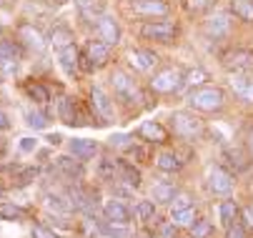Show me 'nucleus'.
<instances>
[{
    "label": "nucleus",
    "instance_id": "nucleus-18",
    "mask_svg": "<svg viewBox=\"0 0 253 238\" xmlns=\"http://www.w3.org/2000/svg\"><path fill=\"white\" fill-rule=\"evenodd\" d=\"M236 95L246 103H253V76L248 73H233V80H231Z\"/></svg>",
    "mask_w": 253,
    "mask_h": 238
},
{
    "label": "nucleus",
    "instance_id": "nucleus-51",
    "mask_svg": "<svg viewBox=\"0 0 253 238\" xmlns=\"http://www.w3.org/2000/svg\"><path fill=\"white\" fill-rule=\"evenodd\" d=\"M0 193H3V191H0Z\"/></svg>",
    "mask_w": 253,
    "mask_h": 238
},
{
    "label": "nucleus",
    "instance_id": "nucleus-46",
    "mask_svg": "<svg viewBox=\"0 0 253 238\" xmlns=\"http://www.w3.org/2000/svg\"><path fill=\"white\" fill-rule=\"evenodd\" d=\"M243 221H246L248 228H253V206H248V208L243 211Z\"/></svg>",
    "mask_w": 253,
    "mask_h": 238
},
{
    "label": "nucleus",
    "instance_id": "nucleus-26",
    "mask_svg": "<svg viewBox=\"0 0 253 238\" xmlns=\"http://www.w3.org/2000/svg\"><path fill=\"white\" fill-rule=\"evenodd\" d=\"M231 13L243 23H253V0H231Z\"/></svg>",
    "mask_w": 253,
    "mask_h": 238
},
{
    "label": "nucleus",
    "instance_id": "nucleus-39",
    "mask_svg": "<svg viewBox=\"0 0 253 238\" xmlns=\"http://www.w3.org/2000/svg\"><path fill=\"white\" fill-rule=\"evenodd\" d=\"M48 208L50 211H55V213H65V211H70V203H65L60 196H48Z\"/></svg>",
    "mask_w": 253,
    "mask_h": 238
},
{
    "label": "nucleus",
    "instance_id": "nucleus-8",
    "mask_svg": "<svg viewBox=\"0 0 253 238\" xmlns=\"http://www.w3.org/2000/svg\"><path fill=\"white\" fill-rule=\"evenodd\" d=\"M18 38L25 48L35 50V53H43L45 50V38H43V33L35 28L33 23H20L18 25Z\"/></svg>",
    "mask_w": 253,
    "mask_h": 238
},
{
    "label": "nucleus",
    "instance_id": "nucleus-33",
    "mask_svg": "<svg viewBox=\"0 0 253 238\" xmlns=\"http://www.w3.org/2000/svg\"><path fill=\"white\" fill-rule=\"evenodd\" d=\"M208 80V73L203 71V68H193V71H188L186 76H183V85H188V88H198V85H203Z\"/></svg>",
    "mask_w": 253,
    "mask_h": 238
},
{
    "label": "nucleus",
    "instance_id": "nucleus-16",
    "mask_svg": "<svg viewBox=\"0 0 253 238\" xmlns=\"http://www.w3.org/2000/svg\"><path fill=\"white\" fill-rule=\"evenodd\" d=\"M138 133H140V138L148 141V143H166L168 141V130L156 120H146L138 128Z\"/></svg>",
    "mask_w": 253,
    "mask_h": 238
},
{
    "label": "nucleus",
    "instance_id": "nucleus-21",
    "mask_svg": "<svg viewBox=\"0 0 253 238\" xmlns=\"http://www.w3.org/2000/svg\"><path fill=\"white\" fill-rule=\"evenodd\" d=\"M156 63H158V55L153 50H133L130 53V65L135 71H151V68H156Z\"/></svg>",
    "mask_w": 253,
    "mask_h": 238
},
{
    "label": "nucleus",
    "instance_id": "nucleus-12",
    "mask_svg": "<svg viewBox=\"0 0 253 238\" xmlns=\"http://www.w3.org/2000/svg\"><path fill=\"white\" fill-rule=\"evenodd\" d=\"M90 106H93L95 116L103 118V123H111V120H113V103H111V98H108L100 88H93V93H90Z\"/></svg>",
    "mask_w": 253,
    "mask_h": 238
},
{
    "label": "nucleus",
    "instance_id": "nucleus-5",
    "mask_svg": "<svg viewBox=\"0 0 253 238\" xmlns=\"http://www.w3.org/2000/svg\"><path fill=\"white\" fill-rule=\"evenodd\" d=\"M223 68L231 73H251L253 71V50L233 48L223 55Z\"/></svg>",
    "mask_w": 253,
    "mask_h": 238
},
{
    "label": "nucleus",
    "instance_id": "nucleus-24",
    "mask_svg": "<svg viewBox=\"0 0 253 238\" xmlns=\"http://www.w3.org/2000/svg\"><path fill=\"white\" fill-rule=\"evenodd\" d=\"M118 178H121L123 183L133 186V188L140 186V171H135V165H130V163H126V160H118Z\"/></svg>",
    "mask_w": 253,
    "mask_h": 238
},
{
    "label": "nucleus",
    "instance_id": "nucleus-45",
    "mask_svg": "<svg viewBox=\"0 0 253 238\" xmlns=\"http://www.w3.org/2000/svg\"><path fill=\"white\" fill-rule=\"evenodd\" d=\"M35 146H38V141H33V138H23L20 151H23V153H30V151H35Z\"/></svg>",
    "mask_w": 253,
    "mask_h": 238
},
{
    "label": "nucleus",
    "instance_id": "nucleus-17",
    "mask_svg": "<svg viewBox=\"0 0 253 238\" xmlns=\"http://www.w3.org/2000/svg\"><path fill=\"white\" fill-rule=\"evenodd\" d=\"M58 116L65 125H81L83 123V116L78 111V103L73 98H63L60 100V108H58Z\"/></svg>",
    "mask_w": 253,
    "mask_h": 238
},
{
    "label": "nucleus",
    "instance_id": "nucleus-48",
    "mask_svg": "<svg viewBox=\"0 0 253 238\" xmlns=\"http://www.w3.org/2000/svg\"><path fill=\"white\" fill-rule=\"evenodd\" d=\"M45 141H48V143H53V146H58V143H60V135H48Z\"/></svg>",
    "mask_w": 253,
    "mask_h": 238
},
{
    "label": "nucleus",
    "instance_id": "nucleus-14",
    "mask_svg": "<svg viewBox=\"0 0 253 238\" xmlns=\"http://www.w3.org/2000/svg\"><path fill=\"white\" fill-rule=\"evenodd\" d=\"M78 48H76V43H70V45H65V48H60L58 50V63H60V68L65 71V76H76L81 68H78Z\"/></svg>",
    "mask_w": 253,
    "mask_h": 238
},
{
    "label": "nucleus",
    "instance_id": "nucleus-9",
    "mask_svg": "<svg viewBox=\"0 0 253 238\" xmlns=\"http://www.w3.org/2000/svg\"><path fill=\"white\" fill-rule=\"evenodd\" d=\"M98 33H100V40L108 45V48H113L121 43V25L113 15H100L98 18Z\"/></svg>",
    "mask_w": 253,
    "mask_h": 238
},
{
    "label": "nucleus",
    "instance_id": "nucleus-31",
    "mask_svg": "<svg viewBox=\"0 0 253 238\" xmlns=\"http://www.w3.org/2000/svg\"><path fill=\"white\" fill-rule=\"evenodd\" d=\"M18 58H20V45H18V43L0 40V60H5V63H18Z\"/></svg>",
    "mask_w": 253,
    "mask_h": 238
},
{
    "label": "nucleus",
    "instance_id": "nucleus-40",
    "mask_svg": "<svg viewBox=\"0 0 253 238\" xmlns=\"http://www.w3.org/2000/svg\"><path fill=\"white\" fill-rule=\"evenodd\" d=\"M30 233H33V238H60L55 231H50V228H48V226H43V223H35Z\"/></svg>",
    "mask_w": 253,
    "mask_h": 238
},
{
    "label": "nucleus",
    "instance_id": "nucleus-20",
    "mask_svg": "<svg viewBox=\"0 0 253 238\" xmlns=\"http://www.w3.org/2000/svg\"><path fill=\"white\" fill-rule=\"evenodd\" d=\"M76 8L81 18H85L88 23H98V18L103 15V0H76Z\"/></svg>",
    "mask_w": 253,
    "mask_h": 238
},
{
    "label": "nucleus",
    "instance_id": "nucleus-10",
    "mask_svg": "<svg viewBox=\"0 0 253 238\" xmlns=\"http://www.w3.org/2000/svg\"><path fill=\"white\" fill-rule=\"evenodd\" d=\"M130 8H133L135 15H143V18L168 15V3H166V0H133Z\"/></svg>",
    "mask_w": 253,
    "mask_h": 238
},
{
    "label": "nucleus",
    "instance_id": "nucleus-32",
    "mask_svg": "<svg viewBox=\"0 0 253 238\" xmlns=\"http://www.w3.org/2000/svg\"><path fill=\"white\" fill-rule=\"evenodd\" d=\"M25 211L20 206H15V203H0V218L3 221H23Z\"/></svg>",
    "mask_w": 253,
    "mask_h": 238
},
{
    "label": "nucleus",
    "instance_id": "nucleus-11",
    "mask_svg": "<svg viewBox=\"0 0 253 238\" xmlns=\"http://www.w3.org/2000/svg\"><path fill=\"white\" fill-rule=\"evenodd\" d=\"M231 33V18L226 13H215L206 20V36L213 38V40H221Z\"/></svg>",
    "mask_w": 253,
    "mask_h": 238
},
{
    "label": "nucleus",
    "instance_id": "nucleus-35",
    "mask_svg": "<svg viewBox=\"0 0 253 238\" xmlns=\"http://www.w3.org/2000/svg\"><path fill=\"white\" fill-rule=\"evenodd\" d=\"M213 3H215V0H183V8H186L191 15H201V13L211 10Z\"/></svg>",
    "mask_w": 253,
    "mask_h": 238
},
{
    "label": "nucleus",
    "instance_id": "nucleus-30",
    "mask_svg": "<svg viewBox=\"0 0 253 238\" xmlns=\"http://www.w3.org/2000/svg\"><path fill=\"white\" fill-rule=\"evenodd\" d=\"M50 38H53L50 43H53L55 50H60V48H65V45H70V43L76 40V38H73V33H70L68 28H63V25H58V28L53 30V36H50Z\"/></svg>",
    "mask_w": 253,
    "mask_h": 238
},
{
    "label": "nucleus",
    "instance_id": "nucleus-25",
    "mask_svg": "<svg viewBox=\"0 0 253 238\" xmlns=\"http://www.w3.org/2000/svg\"><path fill=\"white\" fill-rule=\"evenodd\" d=\"M135 216L140 223H146V226H153L158 223V216H156V203L151 200H140L138 206H135Z\"/></svg>",
    "mask_w": 253,
    "mask_h": 238
},
{
    "label": "nucleus",
    "instance_id": "nucleus-52",
    "mask_svg": "<svg viewBox=\"0 0 253 238\" xmlns=\"http://www.w3.org/2000/svg\"><path fill=\"white\" fill-rule=\"evenodd\" d=\"M0 83H3V80H0Z\"/></svg>",
    "mask_w": 253,
    "mask_h": 238
},
{
    "label": "nucleus",
    "instance_id": "nucleus-47",
    "mask_svg": "<svg viewBox=\"0 0 253 238\" xmlns=\"http://www.w3.org/2000/svg\"><path fill=\"white\" fill-rule=\"evenodd\" d=\"M8 128H10V118L0 111V130H8Z\"/></svg>",
    "mask_w": 253,
    "mask_h": 238
},
{
    "label": "nucleus",
    "instance_id": "nucleus-43",
    "mask_svg": "<svg viewBox=\"0 0 253 238\" xmlns=\"http://www.w3.org/2000/svg\"><path fill=\"white\" fill-rule=\"evenodd\" d=\"M128 135H113V138L111 141H108V146H111V148H123V146H128Z\"/></svg>",
    "mask_w": 253,
    "mask_h": 238
},
{
    "label": "nucleus",
    "instance_id": "nucleus-29",
    "mask_svg": "<svg viewBox=\"0 0 253 238\" xmlns=\"http://www.w3.org/2000/svg\"><path fill=\"white\" fill-rule=\"evenodd\" d=\"M25 93H28V98L33 100V103H48V100H50L48 88L41 85V83H28L25 85Z\"/></svg>",
    "mask_w": 253,
    "mask_h": 238
},
{
    "label": "nucleus",
    "instance_id": "nucleus-28",
    "mask_svg": "<svg viewBox=\"0 0 253 238\" xmlns=\"http://www.w3.org/2000/svg\"><path fill=\"white\" fill-rule=\"evenodd\" d=\"M175 186L173 183H156L153 186V198H156V203H170L173 198H175Z\"/></svg>",
    "mask_w": 253,
    "mask_h": 238
},
{
    "label": "nucleus",
    "instance_id": "nucleus-37",
    "mask_svg": "<svg viewBox=\"0 0 253 238\" xmlns=\"http://www.w3.org/2000/svg\"><path fill=\"white\" fill-rule=\"evenodd\" d=\"M100 231L111 238H126L128 236V226H121V223H113V221H105L100 226Z\"/></svg>",
    "mask_w": 253,
    "mask_h": 238
},
{
    "label": "nucleus",
    "instance_id": "nucleus-27",
    "mask_svg": "<svg viewBox=\"0 0 253 238\" xmlns=\"http://www.w3.org/2000/svg\"><path fill=\"white\" fill-rule=\"evenodd\" d=\"M196 218H198L196 208H193V206H188V208L173 211V221H170V223H173V226H178V228H191Z\"/></svg>",
    "mask_w": 253,
    "mask_h": 238
},
{
    "label": "nucleus",
    "instance_id": "nucleus-4",
    "mask_svg": "<svg viewBox=\"0 0 253 238\" xmlns=\"http://www.w3.org/2000/svg\"><path fill=\"white\" fill-rule=\"evenodd\" d=\"M175 33L178 28L168 20H151L140 28V36L146 38V40H158V43H170L175 38Z\"/></svg>",
    "mask_w": 253,
    "mask_h": 238
},
{
    "label": "nucleus",
    "instance_id": "nucleus-19",
    "mask_svg": "<svg viewBox=\"0 0 253 238\" xmlns=\"http://www.w3.org/2000/svg\"><path fill=\"white\" fill-rule=\"evenodd\" d=\"M85 55L90 58V63L95 68H100V65H105L108 60H111V48H108L103 40H90L85 45Z\"/></svg>",
    "mask_w": 253,
    "mask_h": 238
},
{
    "label": "nucleus",
    "instance_id": "nucleus-22",
    "mask_svg": "<svg viewBox=\"0 0 253 238\" xmlns=\"http://www.w3.org/2000/svg\"><path fill=\"white\" fill-rule=\"evenodd\" d=\"M156 165L161 168V171H166V173H175V171L183 168V160H180L173 151H163V153L156 156Z\"/></svg>",
    "mask_w": 253,
    "mask_h": 238
},
{
    "label": "nucleus",
    "instance_id": "nucleus-36",
    "mask_svg": "<svg viewBox=\"0 0 253 238\" xmlns=\"http://www.w3.org/2000/svg\"><path fill=\"white\" fill-rule=\"evenodd\" d=\"M25 123L30 128H35V130H43V128H48V116L41 113V111H28L25 113Z\"/></svg>",
    "mask_w": 253,
    "mask_h": 238
},
{
    "label": "nucleus",
    "instance_id": "nucleus-50",
    "mask_svg": "<svg viewBox=\"0 0 253 238\" xmlns=\"http://www.w3.org/2000/svg\"><path fill=\"white\" fill-rule=\"evenodd\" d=\"M55 3H58V5H65V3H68V0H55Z\"/></svg>",
    "mask_w": 253,
    "mask_h": 238
},
{
    "label": "nucleus",
    "instance_id": "nucleus-41",
    "mask_svg": "<svg viewBox=\"0 0 253 238\" xmlns=\"http://www.w3.org/2000/svg\"><path fill=\"white\" fill-rule=\"evenodd\" d=\"M191 200H193V198H191L188 193H175V198L170 200V208H173V211H180V208H188V206H191Z\"/></svg>",
    "mask_w": 253,
    "mask_h": 238
},
{
    "label": "nucleus",
    "instance_id": "nucleus-42",
    "mask_svg": "<svg viewBox=\"0 0 253 238\" xmlns=\"http://www.w3.org/2000/svg\"><path fill=\"white\" fill-rule=\"evenodd\" d=\"M226 238H248V236H246V228H243L241 223H233V226H228Z\"/></svg>",
    "mask_w": 253,
    "mask_h": 238
},
{
    "label": "nucleus",
    "instance_id": "nucleus-23",
    "mask_svg": "<svg viewBox=\"0 0 253 238\" xmlns=\"http://www.w3.org/2000/svg\"><path fill=\"white\" fill-rule=\"evenodd\" d=\"M218 216H221V223L228 228V226H233L236 223V218H238V203L236 200H231V198H226V200H221L218 203Z\"/></svg>",
    "mask_w": 253,
    "mask_h": 238
},
{
    "label": "nucleus",
    "instance_id": "nucleus-34",
    "mask_svg": "<svg viewBox=\"0 0 253 238\" xmlns=\"http://www.w3.org/2000/svg\"><path fill=\"white\" fill-rule=\"evenodd\" d=\"M58 165L63 168V171H65L70 178H81V176H83V165H81V163H76L73 158H68V156L58 158Z\"/></svg>",
    "mask_w": 253,
    "mask_h": 238
},
{
    "label": "nucleus",
    "instance_id": "nucleus-13",
    "mask_svg": "<svg viewBox=\"0 0 253 238\" xmlns=\"http://www.w3.org/2000/svg\"><path fill=\"white\" fill-rule=\"evenodd\" d=\"M103 216L105 221H113V223H121V226H128L130 223V211L123 206V200H105L103 206Z\"/></svg>",
    "mask_w": 253,
    "mask_h": 238
},
{
    "label": "nucleus",
    "instance_id": "nucleus-6",
    "mask_svg": "<svg viewBox=\"0 0 253 238\" xmlns=\"http://www.w3.org/2000/svg\"><path fill=\"white\" fill-rule=\"evenodd\" d=\"M111 85H113L116 95H118L121 100H126V103H135V100H140V90H138L135 80H133L128 73L116 71L113 78H111Z\"/></svg>",
    "mask_w": 253,
    "mask_h": 238
},
{
    "label": "nucleus",
    "instance_id": "nucleus-7",
    "mask_svg": "<svg viewBox=\"0 0 253 238\" xmlns=\"http://www.w3.org/2000/svg\"><path fill=\"white\" fill-rule=\"evenodd\" d=\"M208 188H211V193H213V196L228 198V196H231V191H233V176L226 171V168L215 165L213 171H211V176H208Z\"/></svg>",
    "mask_w": 253,
    "mask_h": 238
},
{
    "label": "nucleus",
    "instance_id": "nucleus-1",
    "mask_svg": "<svg viewBox=\"0 0 253 238\" xmlns=\"http://www.w3.org/2000/svg\"><path fill=\"white\" fill-rule=\"evenodd\" d=\"M188 106L201 113H215L226 106V93L218 85H198L188 95Z\"/></svg>",
    "mask_w": 253,
    "mask_h": 238
},
{
    "label": "nucleus",
    "instance_id": "nucleus-3",
    "mask_svg": "<svg viewBox=\"0 0 253 238\" xmlns=\"http://www.w3.org/2000/svg\"><path fill=\"white\" fill-rule=\"evenodd\" d=\"M151 88L156 93H175L183 88V73L178 68H163L151 78Z\"/></svg>",
    "mask_w": 253,
    "mask_h": 238
},
{
    "label": "nucleus",
    "instance_id": "nucleus-38",
    "mask_svg": "<svg viewBox=\"0 0 253 238\" xmlns=\"http://www.w3.org/2000/svg\"><path fill=\"white\" fill-rule=\"evenodd\" d=\"M191 233H193V238H206L211 233V223L206 218H196L193 226H191Z\"/></svg>",
    "mask_w": 253,
    "mask_h": 238
},
{
    "label": "nucleus",
    "instance_id": "nucleus-44",
    "mask_svg": "<svg viewBox=\"0 0 253 238\" xmlns=\"http://www.w3.org/2000/svg\"><path fill=\"white\" fill-rule=\"evenodd\" d=\"M35 173H38V171H33V168H28V171H25V173L18 178V186H28V183L35 178Z\"/></svg>",
    "mask_w": 253,
    "mask_h": 238
},
{
    "label": "nucleus",
    "instance_id": "nucleus-15",
    "mask_svg": "<svg viewBox=\"0 0 253 238\" xmlns=\"http://www.w3.org/2000/svg\"><path fill=\"white\" fill-rule=\"evenodd\" d=\"M68 151L81 160H90L98 156V143L88 138H73V141H68Z\"/></svg>",
    "mask_w": 253,
    "mask_h": 238
},
{
    "label": "nucleus",
    "instance_id": "nucleus-49",
    "mask_svg": "<svg viewBox=\"0 0 253 238\" xmlns=\"http://www.w3.org/2000/svg\"><path fill=\"white\" fill-rule=\"evenodd\" d=\"M248 151H251V156H253V128H251V133H248Z\"/></svg>",
    "mask_w": 253,
    "mask_h": 238
},
{
    "label": "nucleus",
    "instance_id": "nucleus-2",
    "mask_svg": "<svg viewBox=\"0 0 253 238\" xmlns=\"http://www.w3.org/2000/svg\"><path fill=\"white\" fill-rule=\"evenodd\" d=\"M170 125H173L175 135H180L186 141H198L203 135V120L193 111H175L170 116Z\"/></svg>",
    "mask_w": 253,
    "mask_h": 238
}]
</instances>
